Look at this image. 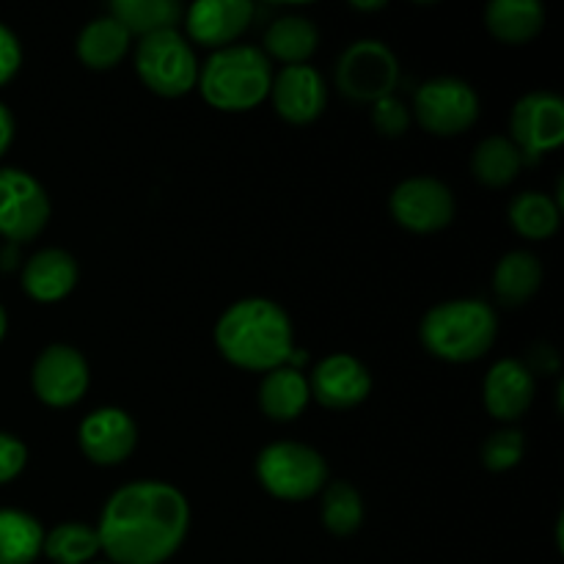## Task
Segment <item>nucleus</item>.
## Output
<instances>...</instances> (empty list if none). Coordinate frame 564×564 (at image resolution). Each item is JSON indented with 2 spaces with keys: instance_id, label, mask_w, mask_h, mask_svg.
<instances>
[{
  "instance_id": "f257e3e1",
  "label": "nucleus",
  "mask_w": 564,
  "mask_h": 564,
  "mask_svg": "<svg viewBox=\"0 0 564 564\" xmlns=\"http://www.w3.org/2000/svg\"><path fill=\"white\" fill-rule=\"evenodd\" d=\"M94 529L110 564H165L191 532V501L163 479H135L105 501Z\"/></svg>"
},
{
  "instance_id": "0eeeda50",
  "label": "nucleus",
  "mask_w": 564,
  "mask_h": 564,
  "mask_svg": "<svg viewBox=\"0 0 564 564\" xmlns=\"http://www.w3.org/2000/svg\"><path fill=\"white\" fill-rule=\"evenodd\" d=\"M400 83V61L389 44L358 39L336 61V86L350 102L375 105L391 97Z\"/></svg>"
},
{
  "instance_id": "39448f33",
  "label": "nucleus",
  "mask_w": 564,
  "mask_h": 564,
  "mask_svg": "<svg viewBox=\"0 0 564 564\" xmlns=\"http://www.w3.org/2000/svg\"><path fill=\"white\" fill-rule=\"evenodd\" d=\"M257 477L273 499L308 501L328 485V463L314 446L275 441L259 452Z\"/></svg>"
},
{
  "instance_id": "5701e85b",
  "label": "nucleus",
  "mask_w": 564,
  "mask_h": 564,
  "mask_svg": "<svg viewBox=\"0 0 564 564\" xmlns=\"http://www.w3.org/2000/svg\"><path fill=\"white\" fill-rule=\"evenodd\" d=\"M543 286V264L532 251H510L494 270V295L505 308L532 301Z\"/></svg>"
},
{
  "instance_id": "c756f323",
  "label": "nucleus",
  "mask_w": 564,
  "mask_h": 564,
  "mask_svg": "<svg viewBox=\"0 0 564 564\" xmlns=\"http://www.w3.org/2000/svg\"><path fill=\"white\" fill-rule=\"evenodd\" d=\"M523 452H527V435L516 427H501L482 444V466L494 474L512 471L523 460Z\"/></svg>"
},
{
  "instance_id": "2f4dec72",
  "label": "nucleus",
  "mask_w": 564,
  "mask_h": 564,
  "mask_svg": "<svg viewBox=\"0 0 564 564\" xmlns=\"http://www.w3.org/2000/svg\"><path fill=\"white\" fill-rule=\"evenodd\" d=\"M28 466V446L17 435L0 433V485H9Z\"/></svg>"
},
{
  "instance_id": "a211bd4d",
  "label": "nucleus",
  "mask_w": 564,
  "mask_h": 564,
  "mask_svg": "<svg viewBox=\"0 0 564 564\" xmlns=\"http://www.w3.org/2000/svg\"><path fill=\"white\" fill-rule=\"evenodd\" d=\"M80 268L64 248H42L22 264V290L36 303H58L75 292Z\"/></svg>"
},
{
  "instance_id": "cd10ccee",
  "label": "nucleus",
  "mask_w": 564,
  "mask_h": 564,
  "mask_svg": "<svg viewBox=\"0 0 564 564\" xmlns=\"http://www.w3.org/2000/svg\"><path fill=\"white\" fill-rule=\"evenodd\" d=\"M42 554L53 564H88L99 554L97 529L80 521H66L44 532Z\"/></svg>"
},
{
  "instance_id": "a878e982",
  "label": "nucleus",
  "mask_w": 564,
  "mask_h": 564,
  "mask_svg": "<svg viewBox=\"0 0 564 564\" xmlns=\"http://www.w3.org/2000/svg\"><path fill=\"white\" fill-rule=\"evenodd\" d=\"M523 165V154L505 135H490L477 143L471 154V174L485 187H507L516 182Z\"/></svg>"
},
{
  "instance_id": "423d86ee",
  "label": "nucleus",
  "mask_w": 564,
  "mask_h": 564,
  "mask_svg": "<svg viewBox=\"0 0 564 564\" xmlns=\"http://www.w3.org/2000/svg\"><path fill=\"white\" fill-rule=\"evenodd\" d=\"M135 72L149 91L165 99L185 97L198 83L196 53L176 28L138 39Z\"/></svg>"
},
{
  "instance_id": "6e6552de",
  "label": "nucleus",
  "mask_w": 564,
  "mask_h": 564,
  "mask_svg": "<svg viewBox=\"0 0 564 564\" xmlns=\"http://www.w3.org/2000/svg\"><path fill=\"white\" fill-rule=\"evenodd\" d=\"M413 119L430 135H463L477 124L479 97L460 77H433L416 88Z\"/></svg>"
},
{
  "instance_id": "e433bc0d",
  "label": "nucleus",
  "mask_w": 564,
  "mask_h": 564,
  "mask_svg": "<svg viewBox=\"0 0 564 564\" xmlns=\"http://www.w3.org/2000/svg\"><path fill=\"white\" fill-rule=\"evenodd\" d=\"M352 9H358V11H380V9H386V3H352Z\"/></svg>"
},
{
  "instance_id": "f8f14e48",
  "label": "nucleus",
  "mask_w": 564,
  "mask_h": 564,
  "mask_svg": "<svg viewBox=\"0 0 564 564\" xmlns=\"http://www.w3.org/2000/svg\"><path fill=\"white\" fill-rule=\"evenodd\" d=\"M510 141L523 160H538L564 143V102L551 91H532L510 113Z\"/></svg>"
},
{
  "instance_id": "bb28decb",
  "label": "nucleus",
  "mask_w": 564,
  "mask_h": 564,
  "mask_svg": "<svg viewBox=\"0 0 564 564\" xmlns=\"http://www.w3.org/2000/svg\"><path fill=\"white\" fill-rule=\"evenodd\" d=\"M562 220V209L549 193L527 191L512 198L510 204V226L523 240H549L556 235Z\"/></svg>"
},
{
  "instance_id": "2eb2a0df",
  "label": "nucleus",
  "mask_w": 564,
  "mask_h": 564,
  "mask_svg": "<svg viewBox=\"0 0 564 564\" xmlns=\"http://www.w3.org/2000/svg\"><path fill=\"white\" fill-rule=\"evenodd\" d=\"M270 99L273 108L286 124H312L323 116L328 105V88H325L323 75L314 66H281L279 75H273L270 86Z\"/></svg>"
},
{
  "instance_id": "393cba45",
  "label": "nucleus",
  "mask_w": 564,
  "mask_h": 564,
  "mask_svg": "<svg viewBox=\"0 0 564 564\" xmlns=\"http://www.w3.org/2000/svg\"><path fill=\"white\" fill-rule=\"evenodd\" d=\"M44 527L22 510H0V564H33L42 556Z\"/></svg>"
},
{
  "instance_id": "1a4fd4ad",
  "label": "nucleus",
  "mask_w": 564,
  "mask_h": 564,
  "mask_svg": "<svg viewBox=\"0 0 564 564\" xmlns=\"http://www.w3.org/2000/svg\"><path fill=\"white\" fill-rule=\"evenodd\" d=\"M50 198L42 182L22 169H0V237L9 246L31 242L47 229Z\"/></svg>"
},
{
  "instance_id": "9d476101",
  "label": "nucleus",
  "mask_w": 564,
  "mask_h": 564,
  "mask_svg": "<svg viewBox=\"0 0 564 564\" xmlns=\"http://www.w3.org/2000/svg\"><path fill=\"white\" fill-rule=\"evenodd\" d=\"M389 209L402 229L413 235H435L455 220V193L435 176H411L400 182L389 198Z\"/></svg>"
},
{
  "instance_id": "72a5a7b5",
  "label": "nucleus",
  "mask_w": 564,
  "mask_h": 564,
  "mask_svg": "<svg viewBox=\"0 0 564 564\" xmlns=\"http://www.w3.org/2000/svg\"><path fill=\"white\" fill-rule=\"evenodd\" d=\"M11 141H14V116H11V110L0 102V158L9 152Z\"/></svg>"
},
{
  "instance_id": "412c9836",
  "label": "nucleus",
  "mask_w": 564,
  "mask_h": 564,
  "mask_svg": "<svg viewBox=\"0 0 564 564\" xmlns=\"http://www.w3.org/2000/svg\"><path fill=\"white\" fill-rule=\"evenodd\" d=\"M485 25L499 42L527 44L545 28V9L538 0H490L485 9Z\"/></svg>"
},
{
  "instance_id": "aec40b11",
  "label": "nucleus",
  "mask_w": 564,
  "mask_h": 564,
  "mask_svg": "<svg viewBox=\"0 0 564 564\" xmlns=\"http://www.w3.org/2000/svg\"><path fill=\"white\" fill-rule=\"evenodd\" d=\"M132 36L113 20L110 14L94 17L80 31L75 44V53L83 66L94 72H108L119 66L130 53Z\"/></svg>"
},
{
  "instance_id": "c9c22d12",
  "label": "nucleus",
  "mask_w": 564,
  "mask_h": 564,
  "mask_svg": "<svg viewBox=\"0 0 564 564\" xmlns=\"http://www.w3.org/2000/svg\"><path fill=\"white\" fill-rule=\"evenodd\" d=\"M6 330H9V314H6V308L0 306V341L6 339Z\"/></svg>"
},
{
  "instance_id": "dca6fc26",
  "label": "nucleus",
  "mask_w": 564,
  "mask_h": 564,
  "mask_svg": "<svg viewBox=\"0 0 564 564\" xmlns=\"http://www.w3.org/2000/svg\"><path fill=\"white\" fill-rule=\"evenodd\" d=\"M257 6L248 0H198L185 11L187 36L202 47H231L251 28Z\"/></svg>"
},
{
  "instance_id": "4c0bfd02",
  "label": "nucleus",
  "mask_w": 564,
  "mask_h": 564,
  "mask_svg": "<svg viewBox=\"0 0 564 564\" xmlns=\"http://www.w3.org/2000/svg\"><path fill=\"white\" fill-rule=\"evenodd\" d=\"M108 564H110V562H108Z\"/></svg>"
},
{
  "instance_id": "4468645a",
  "label": "nucleus",
  "mask_w": 564,
  "mask_h": 564,
  "mask_svg": "<svg viewBox=\"0 0 564 564\" xmlns=\"http://www.w3.org/2000/svg\"><path fill=\"white\" fill-rule=\"evenodd\" d=\"M308 389L312 400H317L319 405L330 411H350L372 394V375L361 358L350 352H334L312 369Z\"/></svg>"
},
{
  "instance_id": "f704fd0d",
  "label": "nucleus",
  "mask_w": 564,
  "mask_h": 564,
  "mask_svg": "<svg viewBox=\"0 0 564 564\" xmlns=\"http://www.w3.org/2000/svg\"><path fill=\"white\" fill-rule=\"evenodd\" d=\"M14 262H17V246H9V242H6V251L0 253V268L11 270L14 268Z\"/></svg>"
},
{
  "instance_id": "7c9ffc66",
  "label": "nucleus",
  "mask_w": 564,
  "mask_h": 564,
  "mask_svg": "<svg viewBox=\"0 0 564 564\" xmlns=\"http://www.w3.org/2000/svg\"><path fill=\"white\" fill-rule=\"evenodd\" d=\"M372 124L383 138H402L411 127V110L400 97H383L372 105Z\"/></svg>"
},
{
  "instance_id": "f03ea898",
  "label": "nucleus",
  "mask_w": 564,
  "mask_h": 564,
  "mask_svg": "<svg viewBox=\"0 0 564 564\" xmlns=\"http://www.w3.org/2000/svg\"><path fill=\"white\" fill-rule=\"evenodd\" d=\"M215 347L231 367L246 372L268 375L290 367L295 356L292 319L270 297H242L218 317Z\"/></svg>"
},
{
  "instance_id": "f3484780",
  "label": "nucleus",
  "mask_w": 564,
  "mask_h": 564,
  "mask_svg": "<svg viewBox=\"0 0 564 564\" xmlns=\"http://www.w3.org/2000/svg\"><path fill=\"white\" fill-rule=\"evenodd\" d=\"M534 391H538V383L527 364L518 358H501L485 375L482 400L496 422L512 424L532 408Z\"/></svg>"
},
{
  "instance_id": "ddd939ff",
  "label": "nucleus",
  "mask_w": 564,
  "mask_h": 564,
  "mask_svg": "<svg viewBox=\"0 0 564 564\" xmlns=\"http://www.w3.org/2000/svg\"><path fill=\"white\" fill-rule=\"evenodd\" d=\"M77 446L94 466L113 468L135 452L138 427L121 408H97L77 427Z\"/></svg>"
},
{
  "instance_id": "b1692460",
  "label": "nucleus",
  "mask_w": 564,
  "mask_h": 564,
  "mask_svg": "<svg viewBox=\"0 0 564 564\" xmlns=\"http://www.w3.org/2000/svg\"><path fill=\"white\" fill-rule=\"evenodd\" d=\"M110 17L130 36L143 39L180 25L185 9L176 0H113L110 3Z\"/></svg>"
},
{
  "instance_id": "9b49d317",
  "label": "nucleus",
  "mask_w": 564,
  "mask_h": 564,
  "mask_svg": "<svg viewBox=\"0 0 564 564\" xmlns=\"http://www.w3.org/2000/svg\"><path fill=\"white\" fill-rule=\"evenodd\" d=\"M91 369L86 356L72 345H50L31 369V389L47 408H72L86 397Z\"/></svg>"
},
{
  "instance_id": "473e14b6",
  "label": "nucleus",
  "mask_w": 564,
  "mask_h": 564,
  "mask_svg": "<svg viewBox=\"0 0 564 564\" xmlns=\"http://www.w3.org/2000/svg\"><path fill=\"white\" fill-rule=\"evenodd\" d=\"M22 66V44L6 22H0V86L11 80Z\"/></svg>"
},
{
  "instance_id": "4be33fe9",
  "label": "nucleus",
  "mask_w": 564,
  "mask_h": 564,
  "mask_svg": "<svg viewBox=\"0 0 564 564\" xmlns=\"http://www.w3.org/2000/svg\"><path fill=\"white\" fill-rule=\"evenodd\" d=\"M264 50L268 58L281 61L284 66L308 64L319 44V31L314 20L301 14H284L275 17L264 31Z\"/></svg>"
},
{
  "instance_id": "20e7f679",
  "label": "nucleus",
  "mask_w": 564,
  "mask_h": 564,
  "mask_svg": "<svg viewBox=\"0 0 564 564\" xmlns=\"http://www.w3.org/2000/svg\"><path fill=\"white\" fill-rule=\"evenodd\" d=\"M273 64L251 44H231L215 50L207 64L198 66V91L204 102L224 113H246L270 97Z\"/></svg>"
},
{
  "instance_id": "c85d7f7f",
  "label": "nucleus",
  "mask_w": 564,
  "mask_h": 564,
  "mask_svg": "<svg viewBox=\"0 0 564 564\" xmlns=\"http://www.w3.org/2000/svg\"><path fill=\"white\" fill-rule=\"evenodd\" d=\"M323 516L325 529L334 538H352L364 523V499L350 482H330L323 490Z\"/></svg>"
},
{
  "instance_id": "7ed1b4c3",
  "label": "nucleus",
  "mask_w": 564,
  "mask_h": 564,
  "mask_svg": "<svg viewBox=\"0 0 564 564\" xmlns=\"http://www.w3.org/2000/svg\"><path fill=\"white\" fill-rule=\"evenodd\" d=\"M499 336V317L490 303L477 297L444 301L424 314L419 325L422 347L446 364H471L488 356Z\"/></svg>"
},
{
  "instance_id": "6ab92c4d",
  "label": "nucleus",
  "mask_w": 564,
  "mask_h": 564,
  "mask_svg": "<svg viewBox=\"0 0 564 564\" xmlns=\"http://www.w3.org/2000/svg\"><path fill=\"white\" fill-rule=\"evenodd\" d=\"M312 402L308 378L301 369L279 367L259 383V408L270 422H295Z\"/></svg>"
}]
</instances>
